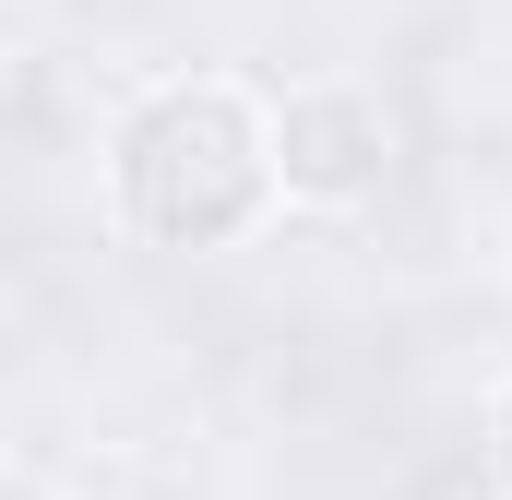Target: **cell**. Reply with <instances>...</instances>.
Segmentation results:
<instances>
[{
	"label": "cell",
	"mask_w": 512,
	"mask_h": 500,
	"mask_svg": "<svg viewBox=\"0 0 512 500\" xmlns=\"http://www.w3.org/2000/svg\"><path fill=\"white\" fill-rule=\"evenodd\" d=\"M108 191H120V227L155 250H227L262 227L274 203V143H262V108L203 72V84H155L143 108L108 143Z\"/></svg>",
	"instance_id": "1"
},
{
	"label": "cell",
	"mask_w": 512,
	"mask_h": 500,
	"mask_svg": "<svg viewBox=\"0 0 512 500\" xmlns=\"http://www.w3.org/2000/svg\"><path fill=\"white\" fill-rule=\"evenodd\" d=\"M262 143H274V191L286 203H322V215L370 203L393 179V108L370 84H298V96H274L262 108Z\"/></svg>",
	"instance_id": "2"
},
{
	"label": "cell",
	"mask_w": 512,
	"mask_h": 500,
	"mask_svg": "<svg viewBox=\"0 0 512 500\" xmlns=\"http://www.w3.org/2000/svg\"><path fill=\"white\" fill-rule=\"evenodd\" d=\"M489 441H501V489H512V393H501V417H489Z\"/></svg>",
	"instance_id": "3"
},
{
	"label": "cell",
	"mask_w": 512,
	"mask_h": 500,
	"mask_svg": "<svg viewBox=\"0 0 512 500\" xmlns=\"http://www.w3.org/2000/svg\"><path fill=\"white\" fill-rule=\"evenodd\" d=\"M0 500H48V489H36V477H24V465H0Z\"/></svg>",
	"instance_id": "4"
}]
</instances>
